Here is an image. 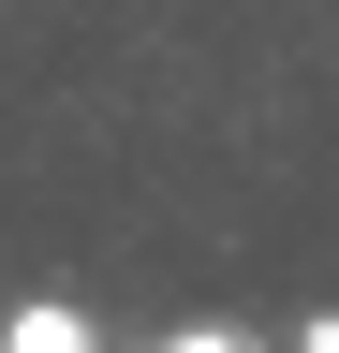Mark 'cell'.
Wrapping results in <instances>:
<instances>
[{"mask_svg": "<svg viewBox=\"0 0 339 353\" xmlns=\"http://www.w3.org/2000/svg\"><path fill=\"white\" fill-rule=\"evenodd\" d=\"M0 353H104V324L74 294H30V309H0Z\"/></svg>", "mask_w": 339, "mask_h": 353, "instance_id": "1", "label": "cell"}, {"mask_svg": "<svg viewBox=\"0 0 339 353\" xmlns=\"http://www.w3.org/2000/svg\"><path fill=\"white\" fill-rule=\"evenodd\" d=\"M148 353H266L251 324H177V339H148Z\"/></svg>", "mask_w": 339, "mask_h": 353, "instance_id": "2", "label": "cell"}, {"mask_svg": "<svg viewBox=\"0 0 339 353\" xmlns=\"http://www.w3.org/2000/svg\"><path fill=\"white\" fill-rule=\"evenodd\" d=\"M295 353H339V309H310V324H295Z\"/></svg>", "mask_w": 339, "mask_h": 353, "instance_id": "3", "label": "cell"}]
</instances>
